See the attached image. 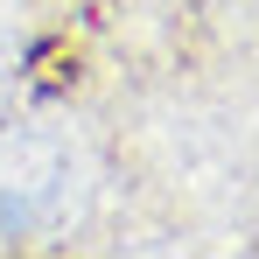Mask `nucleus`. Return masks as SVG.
Segmentation results:
<instances>
[{
  "mask_svg": "<svg viewBox=\"0 0 259 259\" xmlns=\"http://www.w3.org/2000/svg\"><path fill=\"white\" fill-rule=\"evenodd\" d=\"M84 203V161L63 140H21L0 161V224L7 231H49Z\"/></svg>",
  "mask_w": 259,
  "mask_h": 259,
  "instance_id": "f257e3e1",
  "label": "nucleus"
}]
</instances>
